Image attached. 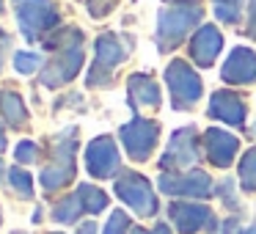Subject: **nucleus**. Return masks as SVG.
<instances>
[{
	"label": "nucleus",
	"instance_id": "nucleus-1",
	"mask_svg": "<svg viewBox=\"0 0 256 234\" xmlns=\"http://www.w3.org/2000/svg\"><path fill=\"white\" fill-rule=\"evenodd\" d=\"M47 47H56V56L42 72V86L58 88L69 83L83 66V34L74 28H61L56 36H50Z\"/></svg>",
	"mask_w": 256,
	"mask_h": 234
},
{
	"label": "nucleus",
	"instance_id": "nucleus-2",
	"mask_svg": "<svg viewBox=\"0 0 256 234\" xmlns=\"http://www.w3.org/2000/svg\"><path fill=\"white\" fill-rule=\"evenodd\" d=\"M201 17H204L201 6H184V3H179V6L162 8L157 14V44H160V50L168 52L174 47H179V42L201 22Z\"/></svg>",
	"mask_w": 256,
	"mask_h": 234
},
{
	"label": "nucleus",
	"instance_id": "nucleus-3",
	"mask_svg": "<svg viewBox=\"0 0 256 234\" xmlns=\"http://www.w3.org/2000/svg\"><path fill=\"white\" fill-rule=\"evenodd\" d=\"M74 152H78V130H66L52 140V166L42 171V188L47 193L61 190L74 179Z\"/></svg>",
	"mask_w": 256,
	"mask_h": 234
},
{
	"label": "nucleus",
	"instance_id": "nucleus-4",
	"mask_svg": "<svg viewBox=\"0 0 256 234\" xmlns=\"http://www.w3.org/2000/svg\"><path fill=\"white\" fill-rule=\"evenodd\" d=\"M166 83L171 91V105L174 110H190L204 94L201 78L188 66L184 61H171L166 69Z\"/></svg>",
	"mask_w": 256,
	"mask_h": 234
},
{
	"label": "nucleus",
	"instance_id": "nucleus-5",
	"mask_svg": "<svg viewBox=\"0 0 256 234\" xmlns=\"http://www.w3.org/2000/svg\"><path fill=\"white\" fill-rule=\"evenodd\" d=\"M118 138H122L124 149L132 160H149V154L154 152L157 140H160V124L152 122V118L135 116L130 124H124L118 130Z\"/></svg>",
	"mask_w": 256,
	"mask_h": 234
},
{
	"label": "nucleus",
	"instance_id": "nucleus-6",
	"mask_svg": "<svg viewBox=\"0 0 256 234\" xmlns=\"http://www.w3.org/2000/svg\"><path fill=\"white\" fill-rule=\"evenodd\" d=\"M116 196L124 204L132 206L140 218H152L157 212V198L152 193L149 179L135 174V171H122L116 176Z\"/></svg>",
	"mask_w": 256,
	"mask_h": 234
},
{
	"label": "nucleus",
	"instance_id": "nucleus-7",
	"mask_svg": "<svg viewBox=\"0 0 256 234\" xmlns=\"http://www.w3.org/2000/svg\"><path fill=\"white\" fill-rule=\"evenodd\" d=\"M20 30L28 42H39L47 30H58V12L52 8L50 0H25L17 8Z\"/></svg>",
	"mask_w": 256,
	"mask_h": 234
},
{
	"label": "nucleus",
	"instance_id": "nucleus-8",
	"mask_svg": "<svg viewBox=\"0 0 256 234\" xmlns=\"http://www.w3.org/2000/svg\"><path fill=\"white\" fill-rule=\"evenodd\" d=\"M124 58H127V47H124L122 36L102 34L96 39V56H94V66H91V74H88V86H108L110 72Z\"/></svg>",
	"mask_w": 256,
	"mask_h": 234
},
{
	"label": "nucleus",
	"instance_id": "nucleus-9",
	"mask_svg": "<svg viewBox=\"0 0 256 234\" xmlns=\"http://www.w3.org/2000/svg\"><path fill=\"white\" fill-rule=\"evenodd\" d=\"M198 160V146H196V127H182L171 135L166 152L160 157V171H179Z\"/></svg>",
	"mask_w": 256,
	"mask_h": 234
},
{
	"label": "nucleus",
	"instance_id": "nucleus-10",
	"mask_svg": "<svg viewBox=\"0 0 256 234\" xmlns=\"http://www.w3.org/2000/svg\"><path fill=\"white\" fill-rule=\"evenodd\" d=\"M118 149H116V140L110 135H100L88 144L86 149V168H88L91 176L96 179H108L118 171Z\"/></svg>",
	"mask_w": 256,
	"mask_h": 234
},
{
	"label": "nucleus",
	"instance_id": "nucleus-11",
	"mask_svg": "<svg viewBox=\"0 0 256 234\" xmlns=\"http://www.w3.org/2000/svg\"><path fill=\"white\" fill-rule=\"evenodd\" d=\"M160 190L168 196H190V198H206L212 196V179L204 171L190 174H160Z\"/></svg>",
	"mask_w": 256,
	"mask_h": 234
},
{
	"label": "nucleus",
	"instance_id": "nucleus-12",
	"mask_svg": "<svg viewBox=\"0 0 256 234\" xmlns=\"http://www.w3.org/2000/svg\"><path fill=\"white\" fill-rule=\"evenodd\" d=\"M168 215H171L174 226L182 234H196V232H201V228L215 232V215H212V210L204 204H184V201H176V204L168 206Z\"/></svg>",
	"mask_w": 256,
	"mask_h": 234
},
{
	"label": "nucleus",
	"instance_id": "nucleus-13",
	"mask_svg": "<svg viewBox=\"0 0 256 234\" xmlns=\"http://www.w3.org/2000/svg\"><path fill=\"white\" fill-rule=\"evenodd\" d=\"M204 146H206V157H210L212 166L226 168V166H232L234 154L240 152V138L226 132V130L212 127L204 132Z\"/></svg>",
	"mask_w": 256,
	"mask_h": 234
},
{
	"label": "nucleus",
	"instance_id": "nucleus-14",
	"mask_svg": "<svg viewBox=\"0 0 256 234\" xmlns=\"http://www.w3.org/2000/svg\"><path fill=\"white\" fill-rule=\"evenodd\" d=\"M220 78L226 80V83H234V86L254 83L256 80V52L248 50V47H234L232 56L223 64Z\"/></svg>",
	"mask_w": 256,
	"mask_h": 234
},
{
	"label": "nucleus",
	"instance_id": "nucleus-15",
	"mask_svg": "<svg viewBox=\"0 0 256 234\" xmlns=\"http://www.w3.org/2000/svg\"><path fill=\"white\" fill-rule=\"evenodd\" d=\"M220 47H223V39H220V34H218V28L201 25L198 34L190 42V56H193V61L198 64V66H212L218 52H220Z\"/></svg>",
	"mask_w": 256,
	"mask_h": 234
},
{
	"label": "nucleus",
	"instance_id": "nucleus-16",
	"mask_svg": "<svg viewBox=\"0 0 256 234\" xmlns=\"http://www.w3.org/2000/svg\"><path fill=\"white\" fill-rule=\"evenodd\" d=\"M210 116L220 118V122L232 124V127H240L245 122V102L237 94H232V91H215L210 100Z\"/></svg>",
	"mask_w": 256,
	"mask_h": 234
},
{
	"label": "nucleus",
	"instance_id": "nucleus-17",
	"mask_svg": "<svg viewBox=\"0 0 256 234\" xmlns=\"http://www.w3.org/2000/svg\"><path fill=\"white\" fill-rule=\"evenodd\" d=\"M130 88V102L140 108H160V86H157L154 78L149 74H132L127 83Z\"/></svg>",
	"mask_w": 256,
	"mask_h": 234
},
{
	"label": "nucleus",
	"instance_id": "nucleus-18",
	"mask_svg": "<svg viewBox=\"0 0 256 234\" xmlns=\"http://www.w3.org/2000/svg\"><path fill=\"white\" fill-rule=\"evenodd\" d=\"M0 113L12 127H25L28 124V108H25L22 96L12 88H0Z\"/></svg>",
	"mask_w": 256,
	"mask_h": 234
},
{
	"label": "nucleus",
	"instance_id": "nucleus-19",
	"mask_svg": "<svg viewBox=\"0 0 256 234\" xmlns=\"http://www.w3.org/2000/svg\"><path fill=\"white\" fill-rule=\"evenodd\" d=\"M83 212H86V206H83V201H80V196L72 193V196H66L61 204H56L52 218H56L58 223H74L80 215H83Z\"/></svg>",
	"mask_w": 256,
	"mask_h": 234
},
{
	"label": "nucleus",
	"instance_id": "nucleus-20",
	"mask_svg": "<svg viewBox=\"0 0 256 234\" xmlns=\"http://www.w3.org/2000/svg\"><path fill=\"white\" fill-rule=\"evenodd\" d=\"M78 196H80V201H83L86 212H91V215H96V212H102L108 206V196L102 193L100 188H94V184H80Z\"/></svg>",
	"mask_w": 256,
	"mask_h": 234
},
{
	"label": "nucleus",
	"instance_id": "nucleus-21",
	"mask_svg": "<svg viewBox=\"0 0 256 234\" xmlns=\"http://www.w3.org/2000/svg\"><path fill=\"white\" fill-rule=\"evenodd\" d=\"M212 12L220 22L234 25L242 17V0H212Z\"/></svg>",
	"mask_w": 256,
	"mask_h": 234
},
{
	"label": "nucleus",
	"instance_id": "nucleus-22",
	"mask_svg": "<svg viewBox=\"0 0 256 234\" xmlns=\"http://www.w3.org/2000/svg\"><path fill=\"white\" fill-rule=\"evenodd\" d=\"M240 182L245 190L256 193V146L245 152V157L240 160Z\"/></svg>",
	"mask_w": 256,
	"mask_h": 234
},
{
	"label": "nucleus",
	"instance_id": "nucleus-23",
	"mask_svg": "<svg viewBox=\"0 0 256 234\" xmlns=\"http://www.w3.org/2000/svg\"><path fill=\"white\" fill-rule=\"evenodd\" d=\"M8 182H12V188L17 190L22 198H30V196H34V179H30V174H25L22 168H8Z\"/></svg>",
	"mask_w": 256,
	"mask_h": 234
},
{
	"label": "nucleus",
	"instance_id": "nucleus-24",
	"mask_svg": "<svg viewBox=\"0 0 256 234\" xmlns=\"http://www.w3.org/2000/svg\"><path fill=\"white\" fill-rule=\"evenodd\" d=\"M39 64H42L39 52H17V56H14V66H17V72H22V74L36 72Z\"/></svg>",
	"mask_w": 256,
	"mask_h": 234
},
{
	"label": "nucleus",
	"instance_id": "nucleus-25",
	"mask_svg": "<svg viewBox=\"0 0 256 234\" xmlns=\"http://www.w3.org/2000/svg\"><path fill=\"white\" fill-rule=\"evenodd\" d=\"M127 232H130V218L122 210H116L105 226V234H127Z\"/></svg>",
	"mask_w": 256,
	"mask_h": 234
},
{
	"label": "nucleus",
	"instance_id": "nucleus-26",
	"mask_svg": "<svg viewBox=\"0 0 256 234\" xmlns=\"http://www.w3.org/2000/svg\"><path fill=\"white\" fill-rule=\"evenodd\" d=\"M118 6V0H88V14L94 20H102Z\"/></svg>",
	"mask_w": 256,
	"mask_h": 234
},
{
	"label": "nucleus",
	"instance_id": "nucleus-27",
	"mask_svg": "<svg viewBox=\"0 0 256 234\" xmlns=\"http://www.w3.org/2000/svg\"><path fill=\"white\" fill-rule=\"evenodd\" d=\"M14 157H17V162H34L36 157H39V149H36V144H30V140H22V144H17V149H14Z\"/></svg>",
	"mask_w": 256,
	"mask_h": 234
},
{
	"label": "nucleus",
	"instance_id": "nucleus-28",
	"mask_svg": "<svg viewBox=\"0 0 256 234\" xmlns=\"http://www.w3.org/2000/svg\"><path fill=\"white\" fill-rule=\"evenodd\" d=\"M218 193H220L223 201H226V206L237 210V196H234V182H232V179H223V182L218 184Z\"/></svg>",
	"mask_w": 256,
	"mask_h": 234
},
{
	"label": "nucleus",
	"instance_id": "nucleus-29",
	"mask_svg": "<svg viewBox=\"0 0 256 234\" xmlns=\"http://www.w3.org/2000/svg\"><path fill=\"white\" fill-rule=\"evenodd\" d=\"M12 50V36L6 30H0V72H3V64H6V56Z\"/></svg>",
	"mask_w": 256,
	"mask_h": 234
},
{
	"label": "nucleus",
	"instance_id": "nucleus-30",
	"mask_svg": "<svg viewBox=\"0 0 256 234\" xmlns=\"http://www.w3.org/2000/svg\"><path fill=\"white\" fill-rule=\"evenodd\" d=\"M132 234H171V228H168L166 223H160V226H154V228H135Z\"/></svg>",
	"mask_w": 256,
	"mask_h": 234
},
{
	"label": "nucleus",
	"instance_id": "nucleus-31",
	"mask_svg": "<svg viewBox=\"0 0 256 234\" xmlns=\"http://www.w3.org/2000/svg\"><path fill=\"white\" fill-rule=\"evenodd\" d=\"M248 34L256 39V0H250V20H248Z\"/></svg>",
	"mask_w": 256,
	"mask_h": 234
},
{
	"label": "nucleus",
	"instance_id": "nucleus-32",
	"mask_svg": "<svg viewBox=\"0 0 256 234\" xmlns=\"http://www.w3.org/2000/svg\"><path fill=\"white\" fill-rule=\"evenodd\" d=\"M78 234H96V223H94V220L83 223V226L78 228Z\"/></svg>",
	"mask_w": 256,
	"mask_h": 234
},
{
	"label": "nucleus",
	"instance_id": "nucleus-33",
	"mask_svg": "<svg viewBox=\"0 0 256 234\" xmlns=\"http://www.w3.org/2000/svg\"><path fill=\"white\" fill-rule=\"evenodd\" d=\"M234 226H237V218H232V220H226V228H223V234H234Z\"/></svg>",
	"mask_w": 256,
	"mask_h": 234
},
{
	"label": "nucleus",
	"instance_id": "nucleus-34",
	"mask_svg": "<svg viewBox=\"0 0 256 234\" xmlns=\"http://www.w3.org/2000/svg\"><path fill=\"white\" fill-rule=\"evenodd\" d=\"M6 149V132H3V124H0V152Z\"/></svg>",
	"mask_w": 256,
	"mask_h": 234
},
{
	"label": "nucleus",
	"instance_id": "nucleus-35",
	"mask_svg": "<svg viewBox=\"0 0 256 234\" xmlns=\"http://www.w3.org/2000/svg\"><path fill=\"white\" fill-rule=\"evenodd\" d=\"M240 234H256V223H250V226H248V228H242Z\"/></svg>",
	"mask_w": 256,
	"mask_h": 234
},
{
	"label": "nucleus",
	"instance_id": "nucleus-36",
	"mask_svg": "<svg viewBox=\"0 0 256 234\" xmlns=\"http://www.w3.org/2000/svg\"><path fill=\"white\" fill-rule=\"evenodd\" d=\"M254 135H256V124H254Z\"/></svg>",
	"mask_w": 256,
	"mask_h": 234
},
{
	"label": "nucleus",
	"instance_id": "nucleus-37",
	"mask_svg": "<svg viewBox=\"0 0 256 234\" xmlns=\"http://www.w3.org/2000/svg\"><path fill=\"white\" fill-rule=\"evenodd\" d=\"M14 234H25V232H14Z\"/></svg>",
	"mask_w": 256,
	"mask_h": 234
},
{
	"label": "nucleus",
	"instance_id": "nucleus-38",
	"mask_svg": "<svg viewBox=\"0 0 256 234\" xmlns=\"http://www.w3.org/2000/svg\"><path fill=\"white\" fill-rule=\"evenodd\" d=\"M0 171H3V166H0Z\"/></svg>",
	"mask_w": 256,
	"mask_h": 234
},
{
	"label": "nucleus",
	"instance_id": "nucleus-39",
	"mask_svg": "<svg viewBox=\"0 0 256 234\" xmlns=\"http://www.w3.org/2000/svg\"><path fill=\"white\" fill-rule=\"evenodd\" d=\"M56 234H61V232H56Z\"/></svg>",
	"mask_w": 256,
	"mask_h": 234
}]
</instances>
